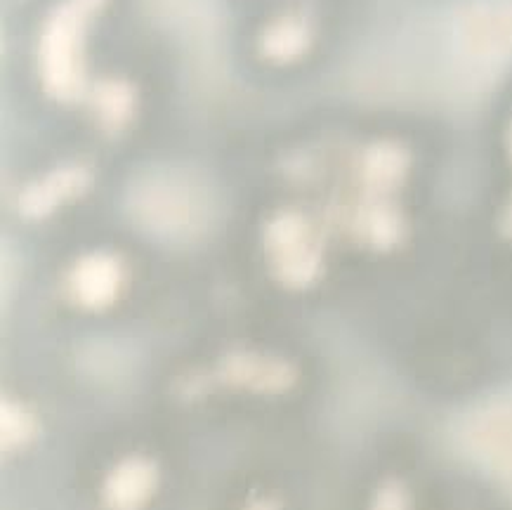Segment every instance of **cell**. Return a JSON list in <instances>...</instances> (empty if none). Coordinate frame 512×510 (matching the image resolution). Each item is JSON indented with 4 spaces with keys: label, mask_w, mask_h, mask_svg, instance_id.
I'll use <instances>...</instances> for the list:
<instances>
[{
    "label": "cell",
    "mask_w": 512,
    "mask_h": 510,
    "mask_svg": "<svg viewBox=\"0 0 512 510\" xmlns=\"http://www.w3.org/2000/svg\"><path fill=\"white\" fill-rule=\"evenodd\" d=\"M116 289V272L109 263H90L81 272L78 279V291L83 293L85 300L90 303H100V300L109 298L111 291Z\"/></svg>",
    "instance_id": "1"
}]
</instances>
